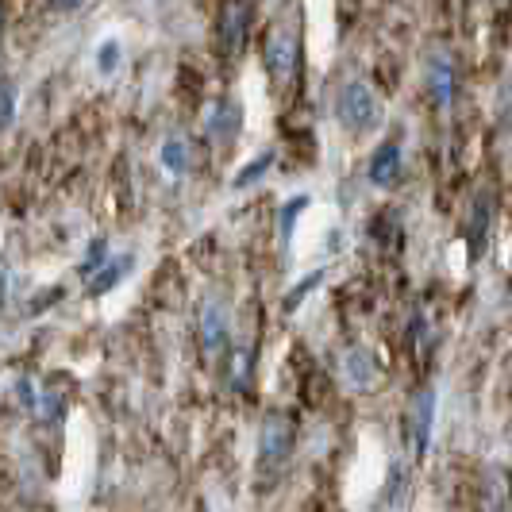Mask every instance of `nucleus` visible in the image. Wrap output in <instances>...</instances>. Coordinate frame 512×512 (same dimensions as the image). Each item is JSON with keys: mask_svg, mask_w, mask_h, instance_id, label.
Returning a JSON list of instances; mask_svg holds the SVG:
<instances>
[{"mask_svg": "<svg viewBox=\"0 0 512 512\" xmlns=\"http://www.w3.org/2000/svg\"><path fill=\"white\" fill-rule=\"evenodd\" d=\"M335 116H339V124L351 131V135H366V131L378 128V120H382V104H378L374 89H370L366 81H347V85L339 89Z\"/></svg>", "mask_w": 512, "mask_h": 512, "instance_id": "f257e3e1", "label": "nucleus"}, {"mask_svg": "<svg viewBox=\"0 0 512 512\" xmlns=\"http://www.w3.org/2000/svg\"><path fill=\"white\" fill-rule=\"evenodd\" d=\"M297 51H301V43H297V31L293 27H274L266 35L262 62H266V74L274 77L278 85H285L289 77L297 74Z\"/></svg>", "mask_w": 512, "mask_h": 512, "instance_id": "f03ea898", "label": "nucleus"}, {"mask_svg": "<svg viewBox=\"0 0 512 512\" xmlns=\"http://www.w3.org/2000/svg\"><path fill=\"white\" fill-rule=\"evenodd\" d=\"M258 455L266 470H282L285 459L293 455V420L282 412H270L266 424H262V436H258Z\"/></svg>", "mask_w": 512, "mask_h": 512, "instance_id": "7ed1b4c3", "label": "nucleus"}, {"mask_svg": "<svg viewBox=\"0 0 512 512\" xmlns=\"http://www.w3.org/2000/svg\"><path fill=\"white\" fill-rule=\"evenodd\" d=\"M251 20H255V8L247 0H224V8H220V51L228 58L243 54L247 35H251Z\"/></svg>", "mask_w": 512, "mask_h": 512, "instance_id": "20e7f679", "label": "nucleus"}, {"mask_svg": "<svg viewBox=\"0 0 512 512\" xmlns=\"http://www.w3.org/2000/svg\"><path fill=\"white\" fill-rule=\"evenodd\" d=\"M432 428H436V389H420L412 397L409 412V432H412V455L424 459L428 443H432Z\"/></svg>", "mask_w": 512, "mask_h": 512, "instance_id": "39448f33", "label": "nucleus"}, {"mask_svg": "<svg viewBox=\"0 0 512 512\" xmlns=\"http://www.w3.org/2000/svg\"><path fill=\"white\" fill-rule=\"evenodd\" d=\"M66 405H70V393L62 389V378H51V382L39 389V397H35V420L43 424V428H58L62 424V416H66Z\"/></svg>", "mask_w": 512, "mask_h": 512, "instance_id": "423d86ee", "label": "nucleus"}, {"mask_svg": "<svg viewBox=\"0 0 512 512\" xmlns=\"http://www.w3.org/2000/svg\"><path fill=\"white\" fill-rule=\"evenodd\" d=\"M428 93H432L436 108H451V101H455V62H451V54H436L428 62Z\"/></svg>", "mask_w": 512, "mask_h": 512, "instance_id": "0eeeda50", "label": "nucleus"}, {"mask_svg": "<svg viewBox=\"0 0 512 512\" xmlns=\"http://www.w3.org/2000/svg\"><path fill=\"white\" fill-rule=\"evenodd\" d=\"M366 178H370L374 189H389L393 181L401 178V143H397V139H389V143H382V147L374 151Z\"/></svg>", "mask_w": 512, "mask_h": 512, "instance_id": "6e6552de", "label": "nucleus"}, {"mask_svg": "<svg viewBox=\"0 0 512 512\" xmlns=\"http://www.w3.org/2000/svg\"><path fill=\"white\" fill-rule=\"evenodd\" d=\"M201 343H205L208 355H216L228 343V308L216 297L205 301V308H201Z\"/></svg>", "mask_w": 512, "mask_h": 512, "instance_id": "1a4fd4ad", "label": "nucleus"}, {"mask_svg": "<svg viewBox=\"0 0 512 512\" xmlns=\"http://www.w3.org/2000/svg\"><path fill=\"white\" fill-rule=\"evenodd\" d=\"M131 266H135V258H131V255L108 258L101 270H97V274L85 282V293H89V297H104V293H112V289H116V285L131 274Z\"/></svg>", "mask_w": 512, "mask_h": 512, "instance_id": "9d476101", "label": "nucleus"}, {"mask_svg": "<svg viewBox=\"0 0 512 512\" xmlns=\"http://www.w3.org/2000/svg\"><path fill=\"white\" fill-rule=\"evenodd\" d=\"M208 131L216 135V139H235V131H239V104L231 101H216L208 108Z\"/></svg>", "mask_w": 512, "mask_h": 512, "instance_id": "9b49d317", "label": "nucleus"}, {"mask_svg": "<svg viewBox=\"0 0 512 512\" xmlns=\"http://www.w3.org/2000/svg\"><path fill=\"white\" fill-rule=\"evenodd\" d=\"M374 374H378V366H374V359L366 355V351H347V359H343V378H347V385H355V389H366V385L374 382Z\"/></svg>", "mask_w": 512, "mask_h": 512, "instance_id": "f8f14e48", "label": "nucleus"}, {"mask_svg": "<svg viewBox=\"0 0 512 512\" xmlns=\"http://www.w3.org/2000/svg\"><path fill=\"white\" fill-rule=\"evenodd\" d=\"M305 208H308V197H293V201L282 205V216H278V239H282V247L293 243V231H297V220H301Z\"/></svg>", "mask_w": 512, "mask_h": 512, "instance_id": "ddd939ff", "label": "nucleus"}, {"mask_svg": "<svg viewBox=\"0 0 512 512\" xmlns=\"http://www.w3.org/2000/svg\"><path fill=\"white\" fill-rule=\"evenodd\" d=\"M158 158H162V170H166V174L181 178V174H185V166H189V147H185L181 139H166Z\"/></svg>", "mask_w": 512, "mask_h": 512, "instance_id": "4468645a", "label": "nucleus"}, {"mask_svg": "<svg viewBox=\"0 0 512 512\" xmlns=\"http://www.w3.org/2000/svg\"><path fill=\"white\" fill-rule=\"evenodd\" d=\"M489 197H478L474 201V235H470V243H474V255H482L486 251V235H489Z\"/></svg>", "mask_w": 512, "mask_h": 512, "instance_id": "2eb2a0df", "label": "nucleus"}, {"mask_svg": "<svg viewBox=\"0 0 512 512\" xmlns=\"http://www.w3.org/2000/svg\"><path fill=\"white\" fill-rule=\"evenodd\" d=\"M270 166H274V151L258 154L255 162H247V166H243V170L235 174V181H231V185H235V189H247V185H255V181L262 178V174H266Z\"/></svg>", "mask_w": 512, "mask_h": 512, "instance_id": "dca6fc26", "label": "nucleus"}, {"mask_svg": "<svg viewBox=\"0 0 512 512\" xmlns=\"http://www.w3.org/2000/svg\"><path fill=\"white\" fill-rule=\"evenodd\" d=\"M104 262H108V239L101 235V239H93V243H89V255H85V262H81V270H77V274L89 282V278L101 270Z\"/></svg>", "mask_w": 512, "mask_h": 512, "instance_id": "f3484780", "label": "nucleus"}, {"mask_svg": "<svg viewBox=\"0 0 512 512\" xmlns=\"http://www.w3.org/2000/svg\"><path fill=\"white\" fill-rule=\"evenodd\" d=\"M405 489H409V466H405V462H393V474H389V493H385V505H401V501H405Z\"/></svg>", "mask_w": 512, "mask_h": 512, "instance_id": "a211bd4d", "label": "nucleus"}, {"mask_svg": "<svg viewBox=\"0 0 512 512\" xmlns=\"http://www.w3.org/2000/svg\"><path fill=\"white\" fill-rule=\"evenodd\" d=\"M324 282V270H316V274H308L305 282L297 285V289H293V293H289V297H285V312H293V308H301V301H305V293L308 289H316V285Z\"/></svg>", "mask_w": 512, "mask_h": 512, "instance_id": "6ab92c4d", "label": "nucleus"}, {"mask_svg": "<svg viewBox=\"0 0 512 512\" xmlns=\"http://www.w3.org/2000/svg\"><path fill=\"white\" fill-rule=\"evenodd\" d=\"M116 66H120V43L108 39V43H101V51H97V70H101V74H112Z\"/></svg>", "mask_w": 512, "mask_h": 512, "instance_id": "aec40b11", "label": "nucleus"}, {"mask_svg": "<svg viewBox=\"0 0 512 512\" xmlns=\"http://www.w3.org/2000/svg\"><path fill=\"white\" fill-rule=\"evenodd\" d=\"M12 112H16V89L12 81H0V128L12 124Z\"/></svg>", "mask_w": 512, "mask_h": 512, "instance_id": "412c9836", "label": "nucleus"}, {"mask_svg": "<svg viewBox=\"0 0 512 512\" xmlns=\"http://www.w3.org/2000/svg\"><path fill=\"white\" fill-rule=\"evenodd\" d=\"M501 120L512 128V81L505 85V93H501Z\"/></svg>", "mask_w": 512, "mask_h": 512, "instance_id": "4be33fe9", "label": "nucleus"}, {"mask_svg": "<svg viewBox=\"0 0 512 512\" xmlns=\"http://www.w3.org/2000/svg\"><path fill=\"white\" fill-rule=\"evenodd\" d=\"M8 301V258L0 255V305Z\"/></svg>", "mask_w": 512, "mask_h": 512, "instance_id": "5701e85b", "label": "nucleus"}, {"mask_svg": "<svg viewBox=\"0 0 512 512\" xmlns=\"http://www.w3.org/2000/svg\"><path fill=\"white\" fill-rule=\"evenodd\" d=\"M51 8H58V12H70V8H81L85 0H47Z\"/></svg>", "mask_w": 512, "mask_h": 512, "instance_id": "b1692460", "label": "nucleus"}, {"mask_svg": "<svg viewBox=\"0 0 512 512\" xmlns=\"http://www.w3.org/2000/svg\"><path fill=\"white\" fill-rule=\"evenodd\" d=\"M0 31H4V12H0Z\"/></svg>", "mask_w": 512, "mask_h": 512, "instance_id": "393cba45", "label": "nucleus"}]
</instances>
